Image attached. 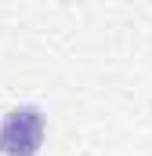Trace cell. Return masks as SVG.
I'll list each match as a JSON object with an SVG mask.
<instances>
[{
  "label": "cell",
  "mask_w": 152,
  "mask_h": 156,
  "mask_svg": "<svg viewBox=\"0 0 152 156\" xmlns=\"http://www.w3.org/2000/svg\"><path fill=\"white\" fill-rule=\"evenodd\" d=\"M47 134V116L36 105H18L0 120V156H36Z\"/></svg>",
  "instance_id": "obj_1"
}]
</instances>
